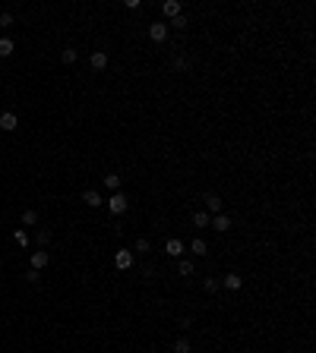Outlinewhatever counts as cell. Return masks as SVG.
Listing matches in <instances>:
<instances>
[{
	"instance_id": "cell-1",
	"label": "cell",
	"mask_w": 316,
	"mask_h": 353,
	"mask_svg": "<svg viewBox=\"0 0 316 353\" xmlns=\"http://www.w3.org/2000/svg\"><path fill=\"white\" fill-rule=\"evenodd\" d=\"M133 262H136V255H133V249H117L114 252V265L120 268V272H130Z\"/></svg>"
},
{
	"instance_id": "cell-2",
	"label": "cell",
	"mask_w": 316,
	"mask_h": 353,
	"mask_svg": "<svg viewBox=\"0 0 316 353\" xmlns=\"http://www.w3.org/2000/svg\"><path fill=\"white\" fill-rule=\"evenodd\" d=\"M202 208L209 215H221V196L218 192H202Z\"/></svg>"
},
{
	"instance_id": "cell-3",
	"label": "cell",
	"mask_w": 316,
	"mask_h": 353,
	"mask_svg": "<svg viewBox=\"0 0 316 353\" xmlns=\"http://www.w3.org/2000/svg\"><path fill=\"white\" fill-rule=\"evenodd\" d=\"M104 205H108V212H111V215H124L130 202H126V196H124V192H114V196H111L108 202H104Z\"/></svg>"
},
{
	"instance_id": "cell-4",
	"label": "cell",
	"mask_w": 316,
	"mask_h": 353,
	"mask_svg": "<svg viewBox=\"0 0 316 353\" xmlns=\"http://www.w3.org/2000/svg\"><path fill=\"white\" fill-rule=\"evenodd\" d=\"M149 38H152V41H164V38H168V22H161V19L149 22Z\"/></svg>"
},
{
	"instance_id": "cell-5",
	"label": "cell",
	"mask_w": 316,
	"mask_h": 353,
	"mask_svg": "<svg viewBox=\"0 0 316 353\" xmlns=\"http://www.w3.org/2000/svg\"><path fill=\"white\" fill-rule=\"evenodd\" d=\"M16 126H19V117L13 114V110H6V114H0V130H3V133H13Z\"/></svg>"
},
{
	"instance_id": "cell-6",
	"label": "cell",
	"mask_w": 316,
	"mask_h": 353,
	"mask_svg": "<svg viewBox=\"0 0 316 353\" xmlns=\"http://www.w3.org/2000/svg\"><path fill=\"white\" fill-rule=\"evenodd\" d=\"M89 63H92V70H95V73L108 70V54H104V51H92V57H89Z\"/></svg>"
},
{
	"instance_id": "cell-7",
	"label": "cell",
	"mask_w": 316,
	"mask_h": 353,
	"mask_svg": "<svg viewBox=\"0 0 316 353\" xmlns=\"http://www.w3.org/2000/svg\"><path fill=\"white\" fill-rule=\"evenodd\" d=\"M209 227H212V230H218V234H224V230H228L231 227V217L228 215H212V221H209Z\"/></svg>"
},
{
	"instance_id": "cell-8",
	"label": "cell",
	"mask_w": 316,
	"mask_h": 353,
	"mask_svg": "<svg viewBox=\"0 0 316 353\" xmlns=\"http://www.w3.org/2000/svg\"><path fill=\"white\" fill-rule=\"evenodd\" d=\"M164 252H168L171 259H180V255H184V243H180L177 237H171L168 243H164Z\"/></svg>"
},
{
	"instance_id": "cell-9",
	"label": "cell",
	"mask_w": 316,
	"mask_h": 353,
	"mask_svg": "<svg viewBox=\"0 0 316 353\" xmlns=\"http://www.w3.org/2000/svg\"><path fill=\"white\" fill-rule=\"evenodd\" d=\"M161 13H164L168 19H174V16H180V13H184V6H180L177 0H164V3H161Z\"/></svg>"
},
{
	"instance_id": "cell-10",
	"label": "cell",
	"mask_w": 316,
	"mask_h": 353,
	"mask_svg": "<svg viewBox=\"0 0 316 353\" xmlns=\"http://www.w3.org/2000/svg\"><path fill=\"white\" fill-rule=\"evenodd\" d=\"M221 287H228V290H240V287H244V277L231 272V274H224V277H221Z\"/></svg>"
},
{
	"instance_id": "cell-11",
	"label": "cell",
	"mask_w": 316,
	"mask_h": 353,
	"mask_svg": "<svg viewBox=\"0 0 316 353\" xmlns=\"http://www.w3.org/2000/svg\"><path fill=\"white\" fill-rule=\"evenodd\" d=\"M82 202H86L89 208H98V205H104V199L98 196V190H86V192H82Z\"/></svg>"
},
{
	"instance_id": "cell-12",
	"label": "cell",
	"mask_w": 316,
	"mask_h": 353,
	"mask_svg": "<svg viewBox=\"0 0 316 353\" xmlns=\"http://www.w3.org/2000/svg\"><path fill=\"white\" fill-rule=\"evenodd\" d=\"M171 353H193V341L190 337H177V341L171 344Z\"/></svg>"
},
{
	"instance_id": "cell-13",
	"label": "cell",
	"mask_w": 316,
	"mask_h": 353,
	"mask_svg": "<svg viewBox=\"0 0 316 353\" xmlns=\"http://www.w3.org/2000/svg\"><path fill=\"white\" fill-rule=\"evenodd\" d=\"M209 221H212V215H209L206 208H196V212H193V224H196V227H209Z\"/></svg>"
},
{
	"instance_id": "cell-14",
	"label": "cell",
	"mask_w": 316,
	"mask_h": 353,
	"mask_svg": "<svg viewBox=\"0 0 316 353\" xmlns=\"http://www.w3.org/2000/svg\"><path fill=\"white\" fill-rule=\"evenodd\" d=\"M48 262H51V255L44 252V249H41V252H32V268H35V272H41Z\"/></svg>"
},
{
	"instance_id": "cell-15",
	"label": "cell",
	"mask_w": 316,
	"mask_h": 353,
	"mask_svg": "<svg viewBox=\"0 0 316 353\" xmlns=\"http://www.w3.org/2000/svg\"><path fill=\"white\" fill-rule=\"evenodd\" d=\"M146 252H152V243H149L146 237H139L136 243H133V255H146Z\"/></svg>"
},
{
	"instance_id": "cell-16",
	"label": "cell",
	"mask_w": 316,
	"mask_h": 353,
	"mask_svg": "<svg viewBox=\"0 0 316 353\" xmlns=\"http://www.w3.org/2000/svg\"><path fill=\"white\" fill-rule=\"evenodd\" d=\"M171 70H174V73H187V70H190V57H174V60H171Z\"/></svg>"
},
{
	"instance_id": "cell-17",
	"label": "cell",
	"mask_w": 316,
	"mask_h": 353,
	"mask_svg": "<svg viewBox=\"0 0 316 353\" xmlns=\"http://www.w3.org/2000/svg\"><path fill=\"white\" fill-rule=\"evenodd\" d=\"M13 240H16V243L22 246V249H26V246H29V243H32V237H29V234H26V227H16V230H13Z\"/></svg>"
},
{
	"instance_id": "cell-18",
	"label": "cell",
	"mask_w": 316,
	"mask_h": 353,
	"mask_svg": "<svg viewBox=\"0 0 316 353\" xmlns=\"http://www.w3.org/2000/svg\"><path fill=\"white\" fill-rule=\"evenodd\" d=\"M22 224H26V227H35V224H38V212H35V208H26V212H22Z\"/></svg>"
},
{
	"instance_id": "cell-19",
	"label": "cell",
	"mask_w": 316,
	"mask_h": 353,
	"mask_svg": "<svg viewBox=\"0 0 316 353\" xmlns=\"http://www.w3.org/2000/svg\"><path fill=\"white\" fill-rule=\"evenodd\" d=\"M120 174H104V186H108V190H114V192H120Z\"/></svg>"
},
{
	"instance_id": "cell-20",
	"label": "cell",
	"mask_w": 316,
	"mask_h": 353,
	"mask_svg": "<svg viewBox=\"0 0 316 353\" xmlns=\"http://www.w3.org/2000/svg\"><path fill=\"white\" fill-rule=\"evenodd\" d=\"M190 252H196V255H206V252H209L206 240H202V237H196V240H193V243H190Z\"/></svg>"
},
{
	"instance_id": "cell-21",
	"label": "cell",
	"mask_w": 316,
	"mask_h": 353,
	"mask_svg": "<svg viewBox=\"0 0 316 353\" xmlns=\"http://www.w3.org/2000/svg\"><path fill=\"white\" fill-rule=\"evenodd\" d=\"M202 287H206V294H218V290H221V281H218V277H206Z\"/></svg>"
},
{
	"instance_id": "cell-22",
	"label": "cell",
	"mask_w": 316,
	"mask_h": 353,
	"mask_svg": "<svg viewBox=\"0 0 316 353\" xmlns=\"http://www.w3.org/2000/svg\"><path fill=\"white\" fill-rule=\"evenodd\" d=\"M35 243H38V246H41V249H44V246H48V243H51V230H48V227H41V230H38V234H35Z\"/></svg>"
},
{
	"instance_id": "cell-23",
	"label": "cell",
	"mask_w": 316,
	"mask_h": 353,
	"mask_svg": "<svg viewBox=\"0 0 316 353\" xmlns=\"http://www.w3.org/2000/svg\"><path fill=\"white\" fill-rule=\"evenodd\" d=\"M177 274H184V277L193 274V262H190V259H180V262H177Z\"/></svg>"
},
{
	"instance_id": "cell-24",
	"label": "cell",
	"mask_w": 316,
	"mask_h": 353,
	"mask_svg": "<svg viewBox=\"0 0 316 353\" xmlns=\"http://www.w3.org/2000/svg\"><path fill=\"white\" fill-rule=\"evenodd\" d=\"M13 54V38H0V57H10Z\"/></svg>"
},
{
	"instance_id": "cell-25",
	"label": "cell",
	"mask_w": 316,
	"mask_h": 353,
	"mask_svg": "<svg viewBox=\"0 0 316 353\" xmlns=\"http://www.w3.org/2000/svg\"><path fill=\"white\" fill-rule=\"evenodd\" d=\"M76 57H79V54H76V51H73V48H66L63 54H60V60H63L66 66H70V63H76Z\"/></svg>"
},
{
	"instance_id": "cell-26",
	"label": "cell",
	"mask_w": 316,
	"mask_h": 353,
	"mask_svg": "<svg viewBox=\"0 0 316 353\" xmlns=\"http://www.w3.org/2000/svg\"><path fill=\"white\" fill-rule=\"evenodd\" d=\"M171 26H174V28H180V32H184V28L190 26V19H187L184 13H180V16H174V19H171Z\"/></svg>"
},
{
	"instance_id": "cell-27",
	"label": "cell",
	"mask_w": 316,
	"mask_h": 353,
	"mask_svg": "<svg viewBox=\"0 0 316 353\" xmlns=\"http://www.w3.org/2000/svg\"><path fill=\"white\" fill-rule=\"evenodd\" d=\"M10 26H13V13L3 10V13H0V28H10Z\"/></svg>"
},
{
	"instance_id": "cell-28",
	"label": "cell",
	"mask_w": 316,
	"mask_h": 353,
	"mask_svg": "<svg viewBox=\"0 0 316 353\" xmlns=\"http://www.w3.org/2000/svg\"><path fill=\"white\" fill-rule=\"evenodd\" d=\"M38 277H41V272H35V268H29V272H26V281L29 284H38Z\"/></svg>"
}]
</instances>
